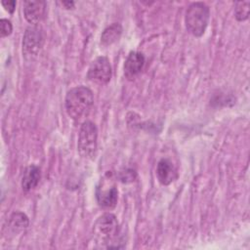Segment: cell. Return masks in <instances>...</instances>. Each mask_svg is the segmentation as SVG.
<instances>
[{"label": "cell", "mask_w": 250, "mask_h": 250, "mask_svg": "<svg viewBox=\"0 0 250 250\" xmlns=\"http://www.w3.org/2000/svg\"><path fill=\"white\" fill-rule=\"evenodd\" d=\"M62 5L64 6L65 9H72L75 5V3L73 1H62Z\"/></svg>", "instance_id": "18"}, {"label": "cell", "mask_w": 250, "mask_h": 250, "mask_svg": "<svg viewBox=\"0 0 250 250\" xmlns=\"http://www.w3.org/2000/svg\"><path fill=\"white\" fill-rule=\"evenodd\" d=\"M146 59L143 53L133 51L127 56L124 62V75L128 79L135 78L145 66Z\"/></svg>", "instance_id": "8"}, {"label": "cell", "mask_w": 250, "mask_h": 250, "mask_svg": "<svg viewBox=\"0 0 250 250\" xmlns=\"http://www.w3.org/2000/svg\"><path fill=\"white\" fill-rule=\"evenodd\" d=\"M135 178H136V172L132 169H126L125 171H122L119 174V179L124 183L133 182Z\"/></svg>", "instance_id": "16"}, {"label": "cell", "mask_w": 250, "mask_h": 250, "mask_svg": "<svg viewBox=\"0 0 250 250\" xmlns=\"http://www.w3.org/2000/svg\"><path fill=\"white\" fill-rule=\"evenodd\" d=\"M93 230L99 239L108 242L118 234L119 224L113 214L104 213L97 219Z\"/></svg>", "instance_id": "5"}, {"label": "cell", "mask_w": 250, "mask_h": 250, "mask_svg": "<svg viewBox=\"0 0 250 250\" xmlns=\"http://www.w3.org/2000/svg\"><path fill=\"white\" fill-rule=\"evenodd\" d=\"M96 197L99 205L104 209H112L115 207L118 199L117 188L113 185L107 188H97Z\"/></svg>", "instance_id": "10"}, {"label": "cell", "mask_w": 250, "mask_h": 250, "mask_svg": "<svg viewBox=\"0 0 250 250\" xmlns=\"http://www.w3.org/2000/svg\"><path fill=\"white\" fill-rule=\"evenodd\" d=\"M98 147V128L96 124L90 120L84 121L79 129L77 149L79 154L88 159H92L96 155Z\"/></svg>", "instance_id": "3"}, {"label": "cell", "mask_w": 250, "mask_h": 250, "mask_svg": "<svg viewBox=\"0 0 250 250\" xmlns=\"http://www.w3.org/2000/svg\"><path fill=\"white\" fill-rule=\"evenodd\" d=\"M210 19V9L203 2L191 3L185 16V24L187 30L195 37L204 34Z\"/></svg>", "instance_id": "2"}, {"label": "cell", "mask_w": 250, "mask_h": 250, "mask_svg": "<svg viewBox=\"0 0 250 250\" xmlns=\"http://www.w3.org/2000/svg\"><path fill=\"white\" fill-rule=\"evenodd\" d=\"M27 216L22 212H14L9 219V228L13 232H20L28 227Z\"/></svg>", "instance_id": "13"}, {"label": "cell", "mask_w": 250, "mask_h": 250, "mask_svg": "<svg viewBox=\"0 0 250 250\" xmlns=\"http://www.w3.org/2000/svg\"><path fill=\"white\" fill-rule=\"evenodd\" d=\"M122 26L119 22H113L105 27L101 35V43L104 46H109L119 40L122 34Z\"/></svg>", "instance_id": "12"}, {"label": "cell", "mask_w": 250, "mask_h": 250, "mask_svg": "<svg viewBox=\"0 0 250 250\" xmlns=\"http://www.w3.org/2000/svg\"><path fill=\"white\" fill-rule=\"evenodd\" d=\"M156 177L161 185L168 186L177 179L178 173L175 166L169 159L162 158L157 163Z\"/></svg>", "instance_id": "9"}, {"label": "cell", "mask_w": 250, "mask_h": 250, "mask_svg": "<svg viewBox=\"0 0 250 250\" xmlns=\"http://www.w3.org/2000/svg\"><path fill=\"white\" fill-rule=\"evenodd\" d=\"M13 31V25L12 22L7 19H1L0 20V33L1 37H6L10 35Z\"/></svg>", "instance_id": "15"}, {"label": "cell", "mask_w": 250, "mask_h": 250, "mask_svg": "<svg viewBox=\"0 0 250 250\" xmlns=\"http://www.w3.org/2000/svg\"><path fill=\"white\" fill-rule=\"evenodd\" d=\"M1 4L6 11H8L11 14L14 13L16 8V1H2Z\"/></svg>", "instance_id": "17"}, {"label": "cell", "mask_w": 250, "mask_h": 250, "mask_svg": "<svg viewBox=\"0 0 250 250\" xmlns=\"http://www.w3.org/2000/svg\"><path fill=\"white\" fill-rule=\"evenodd\" d=\"M250 13V2L249 1H239L235 3L234 17L237 21H243L248 19Z\"/></svg>", "instance_id": "14"}, {"label": "cell", "mask_w": 250, "mask_h": 250, "mask_svg": "<svg viewBox=\"0 0 250 250\" xmlns=\"http://www.w3.org/2000/svg\"><path fill=\"white\" fill-rule=\"evenodd\" d=\"M46 15L45 1H24L23 16L31 25H38Z\"/></svg>", "instance_id": "7"}, {"label": "cell", "mask_w": 250, "mask_h": 250, "mask_svg": "<svg viewBox=\"0 0 250 250\" xmlns=\"http://www.w3.org/2000/svg\"><path fill=\"white\" fill-rule=\"evenodd\" d=\"M111 75L112 69L109 60L104 56L95 59L91 62L87 72V78L100 85L107 84L111 79Z\"/></svg>", "instance_id": "6"}, {"label": "cell", "mask_w": 250, "mask_h": 250, "mask_svg": "<svg viewBox=\"0 0 250 250\" xmlns=\"http://www.w3.org/2000/svg\"><path fill=\"white\" fill-rule=\"evenodd\" d=\"M41 179V170L36 165H29L23 172L21 178L22 190L28 192L34 189Z\"/></svg>", "instance_id": "11"}, {"label": "cell", "mask_w": 250, "mask_h": 250, "mask_svg": "<svg viewBox=\"0 0 250 250\" xmlns=\"http://www.w3.org/2000/svg\"><path fill=\"white\" fill-rule=\"evenodd\" d=\"M93 104V92L86 86H76L66 93L64 100L65 110L73 120H80L88 115Z\"/></svg>", "instance_id": "1"}, {"label": "cell", "mask_w": 250, "mask_h": 250, "mask_svg": "<svg viewBox=\"0 0 250 250\" xmlns=\"http://www.w3.org/2000/svg\"><path fill=\"white\" fill-rule=\"evenodd\" d=\"M44 45V34L38 25L28 26L22 38V55L27 61L36 59Z\"/></svg>", "instance_id": "4"}]
</instances>
